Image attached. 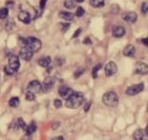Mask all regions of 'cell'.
I'll use <instances>...</instances> for the list:
<instances>
[{
    "label": "cell",
    "instance_id": "cell-31",
    "mask_svg": "<svg viewBox=\"0 0 148 140\" xmlns=\"http://www.w3.org/2000/svg\"><path fill=\"white\" fill-rule=\"evenodd\" d=\"M4 70H5V74H8V75H12V74H14V72H15V71H13L9 66H5Z\"/></svg>",
    "mask_w": 148,
    "mask_h": 140
},
{
    "label": "cell",
    "instance_id": "cell-25",
    "mask_svg": "<svg viewBox=\"0 0 148 140\" xmlns=\"http://www.w3.org/2000/svg\"><path fill=\"white\" fill-rule=\"evenodd\" d=\"M84 13H85L84 8H83L82 7H78V8H77V10H76L75 15H76L77 16H79V18H81V16H82L84 15Z\"/></svg>",
    "mask_w": 148,
    "mask_h": 140
},
{
    "label": "cell",
    "instance_id": "cell-6",
    "mask_svg": "<svg viewBox=\"0 0 148 140\" xmlns=\"http://www.w3.org/2000/svg\"><path fill=\"white\" fill-rule=\"evenodd\" d=\"M8 66L10 67L13 71H16L20 67L19 59L16 55H11L8 59Z\"/></svg>",
    "mask_w": 148,
    "mask_h": 140
},
{
    "label": "cell",
    "instance_id": "cell-26",
    "mask_svg": "<svg viewBox=\"0 0 148 140\" xmlns=\"http://www.w3.org/2000/svg\"><path fill=\"white\" fill-rule=\"evenodd\" d=\"M101 68V64H98V65H96L94 68H93V70H92V77L94 78H97V75H98V71H99V70Z\"/></svg>",
    "mask_w": 148,
    "mask_h": 140
},
{
    "label": "cell",
    "instance_id": "cell-30",
    "mask_svg": "<svg viewBox=\"0 0 148 140\" xmlns=\"http://www.w3.org/2000/svg\"><path fill=\"white\" fill-rule=\"evenodd\" d=\"M84 72V69L83 68H79L75 72H74V77L75 78H79L82 73Z\"/></svg>",
    "mask_w": 148,
    "mask_h": 140
},
{
    "label": "cell",
    "instance_id": "cell-33",
    "mask_svg": "<svg viewBox=\"0 0 148 140\" xmlns=\"http://www.w3.org/2000/svg\"><path fill=\"white\" fill-rule=\"evenodd\" d=\"M63 63H64V59L63 58L58 57V58L56 59V64L58 65V66H61Z\"/></svg>",
    "mask_w": 148,
    "mask_h": 140
},
{
    "label": "cell",
    "instance_id": "cell-7",
    "mask_svg": "<svg viewBox=\"0 0 148 140\" xmlns=\"http://www.w3.org/2000/svg\"><path fill=\"white\" fill-rule=\"evenodd\" d=\"M122 19L128 23H134L137 20V14L135 12H132V11H128V12L123 13Z\"/></svg>",
    "mask_w": 148,
    "mask_h": 140
},
{
    "label": "cell",
    "instance_id": "cell-43",
    "mask_svg": "<svg viewBox=\"0 0 148 140\" xmlns=\"http://www.w3.org/2000/svg\"><path fill=\"white\" fill-rule=\"evenodd\" d=\"M76 1H77L78 3H82V2L85 1V0H76Z\"/></svg>",
    "mask_w": 148,
    "mask_h": 140
},
{
    "label": "cell",
    "instance_id": "cell-2",
    "mask_svg": "<svg viewBox=\"0 0 148 140\" xmlns=\"http://www.w3.org/2000/svg\"><path fill=\"white\" fill-rule=\"evenodd\" d=\"M102 102L107 106H116L119 103V97L114 92H108L103 94L102 96Z\"/></svg>",
    "mask_w": 148,
    "mask_h": 140
},
{
    "label": "cell",
    "instance_id": "cell-28",
    "mask_svg": "<svg viewBox=\"0 0 148 140\" xmlns=\"http://www.w3.org/2000/svg\"><path fill=\"white\" fill-rule=\"evenodd\" d=\"M18 125L19 126V127H21L22 129H27V125H26V123H25V121L22 119V118H18Z\"/></svg>",
    "mask_w": 148,
    "mask_h": 140
},
{
    "label": "cell",
    "instance_id": "cell-36",
    "mask_svg": "<svg viewBox=\"0 0 148 140\" xmlns=\"http://www.w3.org/2000/svg\"><path fill=\"white\" fill-rule=\"evenodd\" d=\"M61 27H62V31L65 32L70 27V24L69 23H63V24H61Z\"/></svg>",
    "mask_w": 148,
    "mask_h": 140
},
{
    "label": "cell",
    "instance_id": "cell-16",
    "mask_svg": "<svg viewBox=\"0 0 148 140\" xmlns=\"http://www.w3.org/2000/svg\"><path fill=\"white\" fill-rule=\"evenodd\" d=\"M38 63L41 67H43V68H48L51 64V59L49 56H47V57H42L38 60Z\"/></svg>",
    "mask_w": 148,
    "mask_h": 140
},
{
    "label": "cell",
    "instance_id": "cell-19",
    "mask_svg": "<svg viewBox=\"0 0 148 140\" xmlns=\"http://www.w3.org/2000/svg\"><path fill=\"white\" fill-rule=\"evenodd\" d=\"M90 4L94 8H102L105 5V0H90Z\"/></svg>",
    "mask_w": 148,
    "mask_h": 140
},
{
    "label": "cell",
    "instance_id": "cell-34",
    "mask_svg": "<svg viewBox=\"0 0 148 140\" xmlns=\"http://www.w3.org/2000/svg\"><path fill=\"white\" fill-rule=\"evenodd\" d=\"M82 29H81V27H79V29H78L75 32H74V34H73L72 38H78V37L79 36V34H81V33H82Z\"/></svg>",
    "mask_w": 148,
    "mask_h": 140
},
{
    "label": "cell",
    "instance_id": "cell-4",
    "mask_svg": "<svg viewBox=\"0 0 148 140\" xmlns=\"http://www.w3.org/2000/svg\"><path fill=\"white\" fill-rule=\"evenodd\" d=\"M145 89V84L143 82L138 83V84H134L130 86L126 89V94L129 96H134V95L140 93L141 92H143Z\"/></svg>",
    "mask_w": 148,
    "mask_h": 140
},
{
    "label": "cell",
    "instance_id": "cell-9",
    "mask_svg": "<svg viewBox=\"0 0 148 140\" xmlns=\"http://www.w3.org/2000/svg\"><path fill=\"white\" fill-rule=\"evenodd\" d=\"M33 53L34 52L32 51V50H30L29 49H27V47H23L20 49L19 55H20L21 59H23L26 61H29L33 57Z\"/></svg>",
    "mask_w": 148,
    "mask_h": 140
},
{
    "label": "cell",
    "instance_id": "cell-32",
    "mask_svg": "<svg viewBox=\"0 0 148 140\" xmlns=\"http://www.w3.org/2000/svg\"><path fill=\"white\" fill-rule=\"evenodd\" d=\"M61 105H62V102L60 99H56L54 101V106H55L56 108H60Z\"/></svg>",
    "mask_w": 148,
    "mask_h": 140
},
{
    "label": "cell",
    "instance_id": "cell-27",
    "mask_svg": "<svg viewBox=\"0 0 148 140\" xmlns=\"http://www.w3.org/2000/svg\"><path fill=\"white\" fill-rule=\"evenodd\" d=\"M26 99H27V101H30V102H32V101L35 100V94H34V93L28 91V92L26 93Z\"/></svg>",
    "mask_w": 148,
    "mask_h": 140
},
{
    "label": "cell",
    "instance_id": "cell-1",
    "mask_svg": "<svg viewBox=\"0 0 148 140\" xmlns=\"http://www.w3.org/2000/svg\"><path fill=\"white\" fill-rule=\"evenodd\" d=\"M83 100H84V95L82 93H79V92L73 93L71 96L66 100L65 105L68 108L77 109L82 105Z\"/></svg>",
    "mask_w": 148,
    "mask_h": 140
},
{
    "label": "cell",
    "instance_id": "cell-21",
    "mask_svg": "<svg viewBox=\"0 0 148 140\" xmlns=\"http://www.w3.org/2000/svg\"><path fill=\"white\" fill-rule=\"evenodd\" d=\"M36 130H37V126L35 125V123H34V122L31 123V124L28 126L27 127V129H26L27 135H32V134H34L36 132Z\"/></svg>",
    "mask_w": 148,
    "mask_h": 140
},
{
    "label": "cell",
    "instance_id": "cell-15",
    "mask_svg": "<svg viewBox=\"0 0 148 140\" xmlns=\"http://www.w3.org/2000/svg\"><path fill=\"white\" fill-rule=\"evenodd\" d=\"M135 52L136 49L133 45H127L123 49V55L126 56V57H134L135 55Z\"/></svg>",
    "mask_w": 148,
    "mask_h": 140
},
{
    "label": "cell",
    "instance_id": "cell-42",
    "mask_svg": "<svg viewBox=\"0 0 148 140\" xmlns=\"http://www.w3.org/2000/svg\"><path fill=\"white\" fill-rule=\"evenodd\" d=\"M145 134H146L147 137H148V125H147L146 127H145Z\"/></svg>",
    "mask_w": 148,
    "mask_h": 140
},
{
    "label": "cell",
    "instance_id": "cell-18",
    "mask_svg": "<svg viewBox=\"0 0 148 140\" xmlns=\"http://www.w3.org/2000/svg\"><path fill=\"white\" fill-rule=\"evenodd\" d=\"M60 18L63 19L67 21H71L74 19V14L71 13V12H67V11H61L59 14Z\"/></svg>",
    "mask_w": 148,
    "mask_h": 140
},
{
    "label": "cell",
    "instance_id": "cell-24",
    "mask_svg": "<svg viewBox=\"0 0 148 140\" xmlns=\"http://www.w3.org/2000/svg\"><path fill=\"white\" fill-rule=\"evenodd\" d=\"M64 7L68 9H72L75 8V2H74L73 0H65Z\"/></svg>",
    "mask_w": 148,
    "mask_h": 140
},
{
    "label": "cell",
    "instance_id": "cell-11",
    "mask_svg": "<svg viewBox=\"0 0 148 140\" xmlns=\"http://www.w3.org/2000/svg\"><path fill=\"white\" fill-rule=\"evenodd\" d=\"M135 73L145 75L148 73V65L144 62H137L135 65Z\"/></svg>",
    "mask_w": 148,
    "mask_h": 140
},
{
    "label": "cell",
    "instance_id": "cell-29",
    "mask_svg": "<svg viewBox=\"0 0 148 140\" xmlns=\"http://www.w3.org/2000/svg\"><path fill=\"white\" fill-rule=\"evenodd\" d=\"M142 12L143 14H147L148 12V1H145L142 5Z\"/></svg>",
    "mask_w": 148,
    "mask_h": 140
},
{
    "label": "cell",
    "instance_id": "cell-38",
    "mask_svg": "<svg viewBox=\"0 0 148 140\" xmlns=\"http://www.w3.org/2000/svg\"><path fill=\"white\" fill-rule=\"evenodd\" d=\"M142 42H143L146 47H148V38H143V40H142Z\"/></svg>",
    "mask_w": 148,
    "mask_h": 140
},
{
    "label": "cell",
    "instance_id": "cell-13",
    "mask_svg": "<svg viewBox=\"0 0 148 140\" xmlns=\"http://www.w3.org/2000/svg\"><path fill=\"white\" fill-rule=\"evenodd\" d=\"M18 18L21 22H23V23H25V24H29L30 21H31V18H30L29 13H28L27 11H25V10L20 11L18 15Z\"/></svg>",
    "mask_w": 148,
    "mask_h": 140
},
{
    "label": "cell",
    "instance_id": "cell-12",
    "mask_svg": "<svg viewBox=\"0 0 148 140\" xmlns=\"http://www.w3.org/2000/svg\"><path fill=\"white\" fill-rule=\"evenodd\" d=\"M27 90L29 92H32V93H38L41 91V84L40 82H39L38 81H36L34 80L32 82H30L29 83H28L27 85Z\"/></svg>",
    "mask_w": 148,
    "mask_h": 140
},
{
    "label": "cell",
    "instance_id": "cell-8",
    "mask_svg": "<svg viewBox=\"0 0 148 140\" xmlns=\"http://www.w3.org/2000/svg\"><path fill=\"white\" fill-rule=\"evenodd\" d=\"M54 83H55V80L52 77L50 76L46 77L43 82V85H41V90H43L44 92H49L53 87Z\"/></svg>",
    "mask_w": 148,
    "mask_h": 140
},
{
    "label": "cell",
    "instance_id": "cell-3",
    "mask_svg": "<svg viewBox=\"0 0 148 140\" xmlns=\"http://www.w3.org/2000/svg\"><path fill=\"white\" fill-rule=\"evenodd\" d=\"M25 47L32 50L33 52H36L41 49V41L35 37H28L26 38Z\"/></svg>",
    "mask_w": 148,
    "mask_h": 140
},
{
    "label": "cell",
    "instance_id": "cell-39",
    "mask_svg": "<svg viewBox=\"0 0 148 140\" xmlns=\"http://www.w3.org/2000/svg\"><path fill=\"white\" fill-rule=\"evenodd\" d=\"M60 126V123H59V122H57V123H55V124L52 126V128L53 129H57V128H58L59 126Z\"/></svg>",
    "mask_w": 148,
    "mask_h": 140
},
{
    "label": "cell",
    "instance_id": "cell-5",
    "mask_svg": "<svg viewBox=\"0 0 148 140\" xmlns=\"http://www.w3.org/2000/svg\"><path fill=\"white\" fill-rule=\"evenodd\" d=\"M118 71L117 68V65L115 62L113 61H110L105 65V68H104V71H105V74L107 77H111L112 75H114Z\"/></svg>",
    "mask_w": 148,
    "mask_h": 140
},
{
    "label": "cell",
    "instance_id": "cell-14",
    "mask_svg": "<svg viewBox=\"0 0 148 140\" xmlns=\"http://www.w3.org/2000/svg\"><path fill=\"white\" fill-rule=\"evenodd\" d=\"M125 35V30L122 26H116L112 29V36L115 38H122Z\"/></svg>",
    "mask_w": 148,
    "mask_h": 140
},
{
    "label": "cell",
    "instance_id": "cell-41",
    "mask_svg": "<svg viewBox=\"0 0 148 140\" xmlns=\"http://www.w3.org/2000/svg\"><path fill=\"white\" fill-rule=\"evenodd\" d=\"M52 140H64V138L62 137H54Z\"/></svg>",
    "mask_w": 148,
    "mask_h": 140
},
{
    "label": "cell",
    "instance_id": "cell-20",
    "mask_svg": "<svg viewBox=\"0 0 148 140\" xmlns=\"http://www.w3.org/2000/svg\"><path fill=\"white\" fill-rule=\"evenodd\" d=\"M15 26H16V24H15V22L12 19H8L5 24V27L8 31H12L15 29Z\"/></svg>",
    "mask_w": 148,
    "mask_h": 140
},
{
    "label": "cell",
    "instance_id": "cell-17",
    "mask_svg": "<svg viewBox=\"0 0 148 140\" xmlns=\"http://www.w3.org/2000/svg\"><path fill=\"white\" fill-rule=\"evenodd\" d=\"M134 140H147L145 132L142 129L135 130V132L134 133Z\"/></svg>",
    "mask_w": 148,
    "mask_h": 140
},
{
    "label": "cell",
    "instance_id": "cell-10",
    "mask_svg": "<svg viewBox=\"0 0 148 140\" xmlns=\"http://www.w3.org/2000/svg\"><path fill=\"white\" fill-rule=\"evenodd\" d=\"M60 95L64 99H68L71 95L74 93L72 89H71L70 87H67V86H60L59 87V90H58Z\"/></svg>",
    "mask_w": 148,
    "mask_h": 140
},
{
    "label": "cell",
    "instance_id": "cell-22",
    "mask_svg": "<svg viewBox=\"0 0 148 140\" xmlns=\"http://www.w3.org/2000/svg\"><path fill=\"white\" fill-rule=\"evenodd\" d=\"M8 16V8H2L0 9V19H5Z\"/></svg>",
    "mask_w": 148,
    "mask_h": 140
},
{
    "label": "cell",
    "instance_id": "cell-40",
    "mask_svg": "<svg viewBox=\"0 0 148 140\" xmlns=\"http://www.w3.org/2000/svg\"><path fill=\"white\" fill-rule=\"evenodd\" d=\"M90 103H88V104H86V106L84 107V111H85V112H88L89 109H90Z\"/></svg>",
    "mask_w": 148,
    "mask_h": 140
},
{
    "label": "cell",
    "instance_id": "cell-23",
    "mask_svg": "<svg viewBox=\"0 0 148 140\" xmlns=\"http://www.w3.org/2000/svg\"><path fill=\"white\" fill-rule=\"evenodd\" d=\"M9 105L11 107H18L19 104V99L18 97H13L9 100Z\"/></svg>",
    "mask_w": 148,
    "mask_h": 140
},
{
    "label": "cell",
    "instance_id": "cell-37",
    "mask_svg": "<svg viewBox=\"0 0 148 140\" xmlns=\"http://www.w3.org/2000/svg\"><path fill=\"white\" fill-rule=\"evenodd\" d=\"M83 43H84V44H86V45H90V44H92V40H90V38L89 37H87V38L83 40Z\"/></svg>",
    "mask_w": 148,
    "mask_h": 140
},
{
    "label": "cell",
    "instance_id": "cell-35",
    "mask_svg": "<svg viewBox=\"0 0 148 140\" xmlns=\"http://www.w3.org/2000/svg\"><path fill=\"white\" fill-rule=\"evenodd\" d=\"M47 1H48V0H40V3H39V7H40L41 10H43L45 8V7H46Z\"/></svg>",
    "mask_w": 148,
    "mask_h": 140
}]
</instances>
